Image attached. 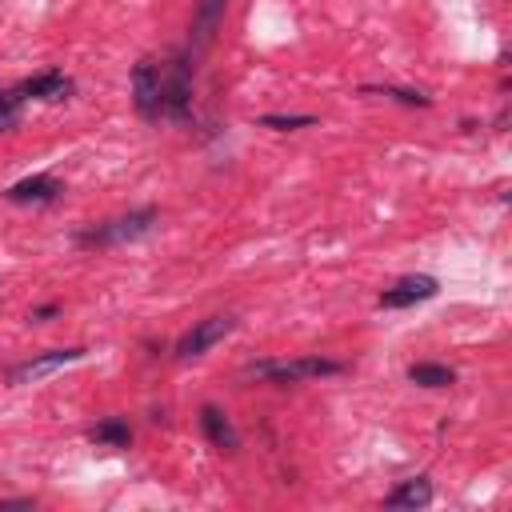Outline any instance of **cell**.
<instances>
[{
  "label": "cell",
  "mask_w": 512,
  "mask_h": 512,
  "mask_svg": "<svg viewBox=\"0 0 512 512\" xmlns=\"http://www.w3.org/2000/svg\"><path fill=\"white\" fill-rule=\"evenodd\" d=\"M152 228H156V208H136V212H128V216H112V220H104V224H96V228H84V232L76 236V244H84V248H112V244L140 240V236H148Z\"/></svg>",
  "instance_id": "1"
},
{
  "label": "cell",
  "mask_w": 512,
  "mask_h": 512,
  "mask_svg": "<svg viewBox=\"0 0 512 512\" xmlns=\"http://www.w3.org/2000/svg\"><path fill=\"white\" fill-rule=\"evenodd\" d=\"M260 380L272 384H300V380H320V376H336L344 372L340 360H324V356H296V360H260L248 368Z\"/></svg>",
  "instance_id": "2"
},
{
  "label": "cell",
  "mask_w": 512,
  "mask_h": 512,
  "mask_svg": "<svg viewBox=\"0 0 512 512\" xmlns=\"http://www.w3.org/2000/svg\"><path fill=\"white\" fill-rule=\"evenodd\" d=\"M192 112V56L176 52L164 64V100H160V116L184 124Z\"/></svg>",
  "instance_id": "3"
},
{
  "label": "cell",
  "mask_w": 512,
  "mask_h": 512,
  "mask_svg": "<svg viewBox=\"0 0 512 512\" xmlns=\"http://www.w3.org/2000/svg\"><path fill=\"white\" fill-rule=\"evenodd\" d=\"M160 100H164V64L140 60L132 68V104L144 120H160Z\"/></svg>",
  "instance_id": "4"
},
{
  "label": "cell",
  "mask_w": 512,
  "mask_h": 512,
  "mask_svg": "<svg viewBox=\"0 0 512 512\" xmlns=\"http://www.w3.org/2000/svg\"><path fill=\"white\" fill-rule=\"evenodd\" d=\"M232 328H236V316H208V320H196V324L176 340V360H196V356H204V352L216 348Z\"/></svg>",
  "instance_id": "5"
},
{
  "label": "cell",
  "mask_w": 512,
  "mask_h": 512,
  "mask_svg": "<svg viewBox=\"0 0 512 512\" xmlns=\"http://www.w3.org/2000/svg\"><path fill=\"white\" fill-rule=\"evenodd\" d=\"M224 8H228V0H196V12H192V24H188V56L196 60L208 44H212V36L220 32V20H224Z\"/></svg>",
  "instance_id": "6"
},
{
  "label": "cell",
  "mask_w": 512,
  "mask_h": 512,
  "mask_svg": "<svg viewBox=\"0 0 512 512\" xmlns=\"http://www.w3.org/2000/svg\"><path fill=\"white\" fill-rule=\"evenodd\" d=\"M84 352H88V348H52V352H44V356H32V360L16 364V368L8 372V380H12V384H32V380H40V376H48V372H56V368H64V364L84 360Z\"/></svg>",
  "instance_id": "7"
},
{
  "label": "cell",
  "mask_w": 512,
  "mask_h": 512,
  "mask_svg": "<svg viewBox=\"0 0 512 512\" xmlns=\"http://www.w3.org/2000/svg\"><path fill=\"white\" fill-rule=\"evenodd\" d=\"M72 92H76L72 76L56 72V68L36 72V76H28V80L16 84V96H20V100H68Z\"/></svg>",
  "instance_id": "8"
},
{
  "label": "cell",
  "mask_w": 512,
  "mask_h": 512,
  "mask_svg": "<svg viewBox=\"0 0 512 512\" xmlns=\"http://www.w3.org/2000/svg\"><path fill=\"white\" fill-rule=\"evenodd\" d=\"M436 288H440L436 276H404V280H396L392 288L380 292V308H412L420 300H432Z\"/></svg>",
  "instance_id": "9"
},
{
  "label": "cell",
  "mask_w": 512,
  "mask_h": 512,
  "mask_svg": "<svg viewBox=\"0 0 512 512\" xmlns=\"http://www.w3.org/2000/svg\"><path fill=\"white\" fill-rule=\"evenodd\" d=\"M60 192H64V184L56 180V176H24V180H16L4 196L12 200V204H52V200H60Z\"/></svg>",
  "instance_id": "10"
},
{
  "label": "cell",
  "mask_w": 512,
  "mask_h": 512,
  "mask_svg": "<svg viewBox=\"0 0 512 512\" xmlns=\"http://www.w3.org/2000/svg\"><path fill=\"white\" fill-rule=\"evenodd\" d=\"M200 428H204V436H208L212 448H220V452H236V448H240V432H236V424L228 420L224 408L204 404V408H200Z\"/></svg>",
  "instance_id": "11"
},
{
  "label": "cell",
  "mask_w": 512,
  "mask_h": 512,
  "mask_svg": "<svg viewBox=\"0 0 512 512\" xmlns=\"http://www.w3.org/2000/svg\"><path fill=\"white\" fill-rule=\"evenodd\" d=\"M428 500H432V480H428V476L400 480V484L384 496V504H388V508H424Z\"/></svg>",
  "instance_id": "12"
},
{
  "label": "cell",
  "mask_w": 512,
  "mask_h": 512,
  "mask_svg": "<svg viewBox=\"0 0 512 512\" xmlns=\"http://www.w3.org/2000/svg\"><path fill=\"white\" fill-rule=\"evenodd\" d=\"M408 380L420 388H448V384H456V372L448 364H412Z\"/></svg>",
  "instance_id": "13"
},
{
  "label": "cell",
  "mask_w": 512,
  "mask_h": 512,
  "mask_svg": "<svg viewBox=\"0 0 512 512\" xmlns=\"http://www.w3.org/2000/svg\"><path fill=\"white\" fill-rule=\"evenodd\" d=\"M88 436H92L96 444H112V448H124V444L132 440V428H128V420H120V416H108V420L92 424V428H88Z\"/></svg>",
  "instance_id": "14"
},
{
  "label": "cell",
  "mask_w": 512,
  "mask_h": 512,
  "mask_svg": "<svg viewBox=\"0 0 512 512\" xmlns=\"http://www.w3.org/2000/svg\"><path fill=\"white\" fill-rule=\"evenodd\" d=\"M364 92H380V96H392V100H400V104H408V108H428V104H432V100H428L424 92H416V88H388V84H384V88H376V84H368Z\"/></svg>",
  "instance_id": "15"
},
{
  "label": "cell",
  "mask_w": 512,
  "mask_h": 512,
  "mask_svg": "<svg viewBox=\"0 0 512 512\" xmlns=\"http://www.w3.org/2000/svg\"><path fill=\"white\" fill-rule=\"evenodd\" d=\"M260 124L264 128H276V132H292V128L316 124V116H276V112H268V116H260Z\"/></svg>",
  "instance_id": "16"
},
{
  "label": "cell",
  "mask_w": 512,
  "mask_h": 512,
  "mask_svg": "<svg viewBox=\"0 0 512 512\" xmlns=\"http://www.w3.org/2000/svg\"><path fill=\"white\" fill-rule=\"evenodd\" d=\"M20 120V96L16 92H0V128H12Z\"/></svg>",
  "instance_id": "17"
},
{
  "label": "cell",
  "mask_w": 512,
  "mask_h": 512,
  "mask_svg": "<svg viewBox=\"0 0 512 512\" xmlns=\"http://www.w3.org/2000/svg\"><path fill=\"white\" fill-rule=\"evenodd\" d=\"M56 312H60L56 304H44V308H36V312H32V320H36V324H44V320H52Z\"/></svg>",
  "instance_id": "18"
}]
</instances>
